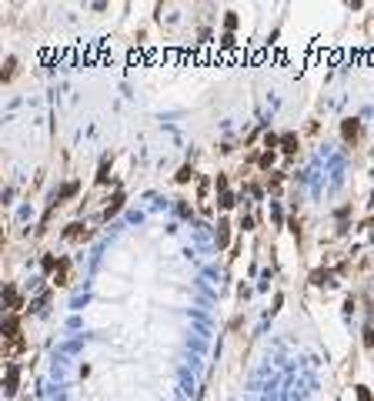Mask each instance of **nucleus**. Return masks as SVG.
<instances>
[{
    "mask_svg": "<svg viewBox=\"0 0 374 401\" xmlns=\"http://www.w3.org/2000/svg\"><path fill=\"white\" fill-rule=\"evenodd\" d=\"M54 284H71V261L67 257H60V264H57V271H54Z\"/></svg>",
    "mask_w": 374,
    "mask_h": 401,
    "instance_id": "nucleus-1",
    "label": "nucleus"
},
{
    "mask_svg": "<svg viewBox=\"0 0 374 401\" xmlns=\"http://www.w3.org/2000/svg\"><path fill=\"white\" fill-rule=\"evenodd\" d=\"M341 134H344V141H351V144H354V141L361 137V124H358V120H344Z\"/></svg>",
    "mask_w": 374,
    "mask_h": 401,
    "instance_id": "nucleus-2",
    "label": "nucleus"
},
{
    "mask_svg": "<svg viewBox=\"0 0 374 401\" xmlns=\"http://www.w3.org/2000/svg\"><path fill=\"white\" fill-rule=\"evenodd\" d=\"M120 208H124V191H117V194H114V201L107 204V208H104V221H111V217L117 214Z\"/></svg>",
    "mask_w": 374,
    "mask_h": 401,
    "instance_id": "nucleus-3",
    "label": "nucleus"
},
{
    "mask_svg": "<svg viewBox=\"0 0 374 401\" xmlns=\"http://www.w3.org/2000/svg\"><path fill=\"white\" fill-rule=\"evenodd\" d=\"M64 238H67V241H84V238H87V227H80V224H71V227H67V231H64Z\"/></svg>",
    "mask_w": 374,
    "mask_h": 401,
    "instance_id": "nucleus-4",
    "label": "nucleus"
},
{
    "mask_svg": "<svg viewBox=\"0 0 374 401\" xmlns=\"http://www.w3.org/2000/svg\"><path fill=\"white\" fill-rule=\"evenodd\" d=\"M17 381H20V371H17V364H10L7 368V394L17 391Z\"/></svg>",
    "mask_w": 374,
    "mask_h": 401,
    "instance_id": "nucleus-5",
    "label": "nucleus"
},
{
    "mask_svg": "<svg viewBox=\"0 0 374 401\" xmlns=\"http://www.w3.org/2000/svg\"><path fill=\"white\" fill-rule=\"evenodd\" d=\"M4 297H7V305H10V314H17L20 308H24V305H20V297H17V291H14V288H7V291H4Z\"/></svg>",
    "mask_w": 374,
    "mask_h": 401,
    "instance_id": "nucleus-6",
    "label": "nucleus"
},
{
    "mask_svg": "<svg viewBox=\"0 0 374 401\" xmlns=\"http://www.w3.org/2000/svg\"><path fill=\"white\" fill-rule=\"evenodd\" d=\"M281 151H284V154H294L297 151V137L294 134H284V137H281Z\"/></svg>",
    "mask_w": 374,
    "mask_h": 401,
    "instance_id": "nucleus-7",
    "label": "nucleus"
},
{
    "mask_svg": "<svg viewBox=\"0 0 374 401\" xmlns=\"http://www.w3.org/2000/svg\"><path fill=\"white\" fill-rule=\"evenodd\" d=\"M74 194H77V181H71V184L60 187V194H57V204H60V201H67V197H74Z\"/></svg>",
    "mask_w": 374,
    "mask_h": 401,
    "instance_id": "nucleus-8",
    "label": "nucleus"
},
{
    "mask_svg": "<svg viewBox=\"0 0 374 401\" xmlns=\"http://www.w3.org/2000/svg\"><path fill=\"white\" fill-rule=\"evenodd\" d=\"M14 74H17V60H14V57H7V64H4V71H0V77H4V80H10V77H14Z\"/></svg>",
    "mask_w": 374,
    "mask_h": 401,
    "instance_id": "nucleus-9",
    "label": "nucleus"
},
{
    "mask_svg": "<svg viewBox=\"0 0 374 401\" xmlns=\"http://www.w3.org/2000/svg\"><path fill=\"white\" fill-rule=\"evenodd\" d=\"M191 177H194V168H191V164H184V168L177 171V184H187Z\"/></svg>",
    "mask_w": 374,
    "mask_h": 401,
    "instance_id": "nucleus-10",
    "label": "nucleus"
},
{
    "mask_svg": "<svg viewBox=\"0 0 374 401\" xmlns=\"http://www.w3.org/2000/svg\"><path fill=\"white\" fill-rule=\"evenodd\" d=\"M227 227H231L227 221H221V224H217V244H221V248L227 244Z\"/></svg>",
    "mask_w": 374,
    "mask_h": 401,
    "instance_id": "nucleus-11",
    "label": "nucleus"
},
{
    "mask_svg": "<svg viewBox=\"0 0 374 401\" xmlns=\"http://www.w3.org/2000/svg\"><path fill=\"white\" fill-rule=\"evenodd\" d=\"M221 208H234V194H231V191L221 194Z\"/></svg>",
    "mask_w": 374,
    "mask_h": 401,
    "instance_id": "nucleus-12",
    "label": "nucleus"
},
{
    "mask_svg": "<svg viewBox=\"0 0 374 401\" xmlns=\"http://www.w3.org/2000/svg\"><path fill=\"white\" fill-rule=\"evenodd\" d=\"M207 187H211V184H207V181H200V184H197V197H200V201L207 197Z\"/></svg>",
    "mask_w": 374,
    "mask_h": 401,
    "instance_id": "nucleus-13",
    "label": "nucleus"
}]
</instances>
